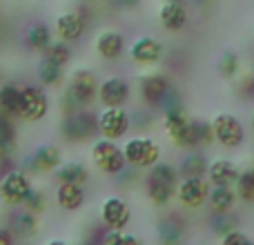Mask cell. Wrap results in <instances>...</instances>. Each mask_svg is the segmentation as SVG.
I'll use <instances>...</instances> for the list:
<instances>
[{"instance_id": "83f0119b", "label": "cell", "mask_w": 254, "mask_h": 245, "mask_svg": "<svg viewBox=\"0 0 254 245\" xmlns=\"http://www.w3.org/2000/svg\"><path fill=\"white\" fill-rule=\"evenodd\" d=\"M207 158L203 156L198 149H192L188 156L181 161V165L176 167L181 174V179H192V176H205L207 174Z\"/></svg>"}, {"instance_id": "9a60e30c", "label": "cell", "mask_w": 254, "mask_h": 245, "mask_svg": "<svg viewBox=\"0 0 254 245\" xmlns=\"http://www.w3.org/2000/svg\"><path fill=\"white\" fill-rule=\"evenodd\" d=\"M131 96V85L123 76H107L98 83V103L103 107H125Z\"/></svg>"}, {"instance_id": "f1b7e54d", "label": "cell", "mask_w": 254, "mask_h": 245, "mask_svg": "<svg viewBox=\"0 0 254 245\" xmlns=\"http://www.w3.org/2000/svg\"><path fill=\"white\" fill-rule=\"evenodd\" d=\"M156 239H158V245H183L185 230L176 219H165L158 223Z\"/></svg>"}, {"instance_id": "ee69618b", "label": "cell", "mask_w": 254, "mask_h": 245, "mask_svg": "<svg viewBox=\"0 0 254 245\" xmlns=\"http://www.w3.org/2000/svg\"><path fill=\"white\" fill-rule=\"evenodd\" d=\"M163 2H185V0H163Z\"/></svg>"}, {"instance_id": "836d02e7", "label": "cell", "mask_w": 254, "mask_h": 245, "mask_svg": "<svg viewBox=\"0 0 254 245\" xmlns=\"http://www.w3.org/2000/svg\"><path fill=\"white\" fill-rule=\"evenodd\" d=\"M22 207H25L27 212H31V214H45L47 212V196H45V192H40V189H31L29 194H27L25 203H22Z\"/></svg>"}, {"instance_id": "484cf974", "label": "cell", "mask_w": 254, "mask_h": 245, "mask_svg": "<svg viewBox=\"0 0 254 245\" xmlns=\"http://www.w3.org/2000/svg\"><path fill=\"white\" fill-rule=\"evenodd\" d=\"M18 112H20V85L2 83L0 85V114L18 119Z\"/></svg>"}, {"instance_id": "ba28073f", "label": "cell", "mask_w": 254, "mask_h": 245, "mask_svg": "<svg viewBox=\"0 0 254 245\" xmlns=\"http://www.w3.org/2000/svg\"><path fill=\"white\" fill-rule=\"evenodd\" d=\"M210 122L212 129H214V143H219L223 149H237L243 145L246 127L239 121V116L230 114V112H221Z\"/></svg>"}, {"instance_id": "e0dca14e", "label": "cell", "mask_w": 254, "mask_h": 245, "mask_svg": "<svg viewBox=\"0 0 254 245\" xmlns=\"http://www.w3.org/2000/svg\"><path fill=\"white\" fill-rule=\"evenodd\" d=\"M101 221L107 230H125L131 221V210L121 196H107L101 203Z\"/></svg>"}, {"instance_id": "ac0fdd59", "label": "cell", "mask_w": 254, "mask_h": 245, "mask_svg": "<svg viewBox=\"0 0 254 245\" xmlns=\"http://www.w3.org/2000/svg\"><path fill=\"white\" fill-rule=\"evenodd\" d=\"M239 174H241V170H239V165L234 161H230V158H214L207 165L205 179L210 181L212 187H234Z\"/></svg>"}, {"instance_id": "b9f144b4", "label": "cell", "mask_w": 254, "mask_h": 245, "mask_svg": "<svg viewBox=\"0 0 254 245\" xmlns=\"http://www.w3.org/2000/svg\"><path fill=\"white\" fill-rule=\"evenodd\" d=\"M47 245H69V243L65 239H52V241H47Z\"/></svg>"}, {"instance_id": "f35d334b", "label": "cell", "mask_w": 254, "mask_h": 245, "mask_svg": "<svg viewBox=\"0 0 254 245\" xmlns=\"http://www.w3.org/2000/svg\"><path fill=\"white\" fill-rule=\"evenodd\" d=\"M13 232L7 225H0V245H13Z\"/></svg>"}, {"instance_id": "30bf717a", "label": "cell", "mask_w": 254, "mask_h": 245, "mask_svg": "<svg viewBox=\"0 0 254 245\" xmlns=\"http://www.w3.org/2000/svg\"><path fill=\"white\" fill-rule=\"evenodd\" d=\"M212 192V185L205 176H192V179H181L176 187V201L185 210H201L207 203Z\"/></svg>"}, {"instance_id": "d6986e66", "label": "cell", "mask_w": 254, "mask_h": 245, "mask_svg": "<svg viewBox=\"0 0 254 245\" xmlns=\"http://www.w3.org/2000/svg\"><path fill=\"white\" fill-rule=\"evenodd\" d=\"M9 230L13 232V237L20 239V241H31V239H36L40 234V216L38 214H31V212H27L25 207L18 212H13L11 216H9Z\"/></svg>"}, {"instance_id": "8992f818", "label": "cell", "mask_w": 254, "mask_h": 245, "mask_svg": "<svg viewBox=\"0 0 254 245\" xmlns=\"http://www.w3.org/2000/svg\"><path fill=\"white\" fill-rule=\"evenodd\" d=\"M89 156H92V163L96 165V170L103 172V174H107V176L123 174L125 167H127L123 147H119L116 140H107V138L94 140Z\"/></svg>"}, {"instance_id": "74e56055", "label": "cell", "mask_w": 254, "mask_h": 245, "mask_svg": "<svg viewBox=\"0 0 254 245\" xmlns=\"http://www.w3.org/2000/svg\"><path fill=\"white\" fill-rule=\"evenodd\" d=\"M125 230H107L101 239V245H123Z\"/></svg>"}, {"instance_id": "ffe728a7", "label": "cell", "mask_w": 254, "mask_h": 245, "mask_svg": "<svg viewBox=\"0 0 254 245\" xmlns=\"http://www.w3.org/2000/svg\"><path fill=\"white\" fill-rule=\"evenodd\" d=\"M94 49L103 61H119L125 54V38L116 29H103L94 40Z\"/></svg>"}, {"instance_id": "5b68a950", "label": "cell", "mask_w": 254, "mask_h": 245, "mask_svg": "<svg viewBox=\"0 0 254 245\" xmlns=\"http://www.w3.org/2000/svg\"><path fill=\"white\" fill-rule=\"evenodd\" d=\"M98 134V119L89 110H76L63 116L61 121V136L67 143H89Z\"/></svg>"}, {"instance_id": "8fae6325", "label": "cell", "mask_w": 254, "mask_h": 245, "mask_svg": "<svg viewBox=\"0 0 254 245\" xmlns=\"http://www.w3.org/2000/svg\"><path fill=\"white\" fill-rule=\"evenodd\" d=\"M98 119V134L107 140L125 138L131 129V114L125 107H103Z\"/></svg>"}, {"instance_id": "8d00e7d4", "label": "cell", "mask_w": 254, "mask_h": 245, "mask_svg": "<svg viewBox=\"0 0 254 245\" xmlns=\"http://www.w3.org/2000/svg\"><path fill=\"white\" fill-rule=\"evenodd\" d=\"M219 245H252V241L241 232V230H230L228 234H223V237H221Z\"/></svg>"}, {"instance_id": "6da1fadb", "label": "cell", "mask_w": 254, "mask_h": 245, "mask_svg": "<svg viewBox=\"0 0 254 245\" xmlns=\"http://www.w3.org/2000/svg\"><path fill=\"white\" fill-rule=\"evenodd\" d=\"M163 129H165L167 140H172L174 147L198 149L196 121L188 116V112L183 110L174 92L170 94V98L163 105Z\"/></svg>"}, {"instance_id": "4316f807", "label": "cell", "mask_w": 254, "mask_h": 245, "mask_svg": "<svg viewBox=\"0 0 254 245\" xmlns=\"http://www.w3.org/2000/svg\"><path fill=\"white\" fill-rule=\"evenodd\" d=\"M58 183H71V185H85L89 181V170L78 161L63 163L56 172H54Z\"/></svg>"}, {"instance_id": "4fadbf2b", "label": "cell", "mask_w": 254, "mask_h": 245, "mask_svg": "<svg viewBox=\"0 0 254 245\" xmlns=\"http://www.w3.org/2000/svg\"><path fill=\"white\" fill-rule=\"evenodd\" d=\"M165 56V45L154 36H138L129 45V58L138 67H154Z\"/></svg>"}, {"instance_id": "44dd1931", "label": "cell", "mask_w": 254, "mask_h": 245, "mask_svg": "<svg viewBox=\"0 0 254 245\" xmlns=\"http://www.w3.org/2000/svg\"><path fill=\"white\" fill-rule=\"evenodd\" d=\"M54 198H56V205L65 212H76L85 205V189L83 185H71V183H58L56 192H54Z\"/></svg>"}, {"instance_id": "e575fe53", "label": "cell", "mask_w": 254, "mask_h": 245, "mask_svg": "<svg viewBox=\"0 0 254 245\" xmlns=\"http://www.w3.org/2000/svg\"><path fill=\"white\" fill-rule=\"evenodd\" d=\"M212 230L214 234L223 237L230 230H237V221L232 219V214H212Z\"/></svg>"}, {"instance_id": "603a6c76", "label": "cell", "mask_w": 254, "mask_h": 245, "mask_svg": "<svg viewBox=\"0 0 254 245\" xmlns=\"http://www.w3.org/2000/svg\"><path fill=\"white\" fill-rule=\"evenodd\" d=\"M36 78H38V83L43 85V87L56 89L65 83V67H61V65H56V62L40 56L38 65H36Z\"/></svg>"}, {"instance_id": "4dcf8cb0", "label": "cell", "mask_w": 254, "mask_h": 245, "mask_svg": "<svg viewBox=\"0 0 254 245\" xmlns=\"http://www.w3.org/2000/svg\"><path fill=\"white\" fill-rule=\"evenodd\" d=\"M234 192H237L239 201L254 203V167H246V170H241L237 183H234Z\"/></svg>"}, {"instance_id": "5bb4252c", "label": "cell", "mask_w": 254, "mask_h": 245, "mask_svg": "<svg viewBox=\"0 0 254 245\" xmlns=\"http://www.w3.org/2000/svg\"><path fill=\"white\" fill-rule=\"evenodd\" d=\"M85 29H87V18L78 9H67V11L58 13L56 22H54V31H56L58 40H63V43H76V40H80Z\"/></svg>"}, {"instance_id": "9c48e42d", "label": "cell", "mask_w": 254, "mask_h": 245, "mask_svg": "<svg viewBox=\"0 0 254 245\" xmlns=\"http://www.w3.org/2000/svg\"><path fill=\"white\" fill-rule=\"evenodd\" d=\"M49 114V96L38 85H20V112L18 119L25 122H40Z\"/></svg>"}, {"instance_id": "cb8c5ba5", "label": "cell", "mask_w": 254, "mask_h": 245, "mask_svg": "<svg viewBox=\"0 0 254 245\" xmlns=\"http://www.w3.org/2000/svg\"><path fill=\"white\" fill-rule=\"evenodd\" d=\"M239 203V196L234 187H212L207 205H210L212 214H232L234 205Z\"/></svg>"}, {"instance_id": "7a4b0ae2", "label": "cell", "mask_w": 254, "mask_h": 245, "mask_svg": "<svg viewBox=\"0 0 254 245\" xmlns=\"http://www.w3.org/2000/svg\"><path fill=\"white\" fill-rule=\"evenodd\" d=\"M181 174L174 165L161 161L147 170V176L143 179L145 196L154 207H167L176 198V187H179Z\"/></svg>"}, {"instance_id": "ab89813d", "label": "cell", "mask_w": 254, "mask_h": 245, "mask_svg": "<svg viewBox=\"0 0 254 245\" xmlns=\"http://www.w3.org/2000/svg\"><path fill=\"white\" fill-rule=\"evenodd\" d=\"M123 245H145L143 241H140L136 234H129V232H125V237H123Z\"/></svg>"}, {"instance_id": "d6a6232c", "label": "cell", "mask_w": 254, "mask_h": 245, "mask_svg": "<svg viewBox=\"0 0 254 245\" xmlns=\"http://www.w3.org/2000/svg\"><path fill=\"white\" fill-rule=\"evenodd\" d=\"M40 56L56 62V65H61V67H67L71 61V49L67 47V43H63V40H52V45H49Z\"/></svg>"}, {"instance_id": "f6af8a7d", "label": "cell", "mask_w": 254, "mask_h": 245, "mask_svg": "<svg viewBox=\"0 0 254 245\" xmlns=\"http://www.w3.org/2000/svg\"><path fill=\"white\" fill-rule=\"evenodd\" d=\"M252 131H254V114H252Z\"/></svg>"}, {"instance_id": "7bdbcfd3", "label": "cell", "mask_w": 254, "mask_h": 245, "mask_svg": "<svg viewBox=\"0 0 254 245\" xmlns=\"http://www.w3.org/2000/svg\"><path fill=\"white\" fill-rule=\"evenodd\" d=\"M83 245H101V241H87V243H83Z\"/></svg>"}, {"instance_id": "7402d4cb", "label": "cell", "mask_w": 254, "mask_h": 245, "mask_svg": "<svg viewBox=\"0 0 254 245\" xmlns=\"http://www.w3.org/2000/svg\"><path fill=\"white\" fill-rule=\"evenodd\" d=\"M158 22L167 31H181L188 25V9L183 2H163L158 7Z\"/></svg>"}, {"instance_id": "c3c4849f", "label": "cell", "mask_w": 254, "mask_h": 245, "mask_svg": "<svg viewBox=\"0 0 254 245\" xmlns=\"http://www.w3.org/2000/svg\"><path fill=\"white\" fill-rule=\"evenodd\" d=\"M252 245H254V243H252Z\"/></svg>"}, {"instance_id": "7dc6e473", "label": "cell", "mask_w": 254, "mask_h": 245, "mask_svg": "<svg viewBox=\"0 0 254 245\" xmlns=\"http://www.w3.org/2000/svg\"><path fill=\"white\" fill-rule=\"evenodd\" d=\"M89 2H96V0H89Z\"/></svg>"}, {"instance_id": "d590c367", "label": "cell", "mask_w": 254, "mask_h": 245, "mask_svg": "<svg viewBox=\"0 0 254 245\" xmlns=\"http://www.w3.org/2000/svg\"><path fill=\"white\" fill-rule=\"evenodd\" d=\"M196 136H198V147H207L214 143V129H212L210 121H196Z\"/></svg>"}, {"instance_id": "7c38bea8", "label": "cell", "mask_w": 254, "mask_h": 245, "mask_svg": "<svg viewBox=\"0 0 254 245\" xmlns=\"http://www.w3.org/2000/svg\"><path fill=\"white\" fill-rule=\"evenodd\" d=\"M63 165V152L56 145H40L34 154L22 161V170L27 174H54Z\"/></svg>"}, {"instance_id": "277c9868", "label": "cell", "mask_w": 254, "mask_h": 245, "mask_svg": "<svg viewBox=\"0 0 254 245\" xmlns=\"http://www.w3.org/2000/svg\"><path fill=\"white\" fill-rule=\"evenodd\" d=\"M123 154H125V163L131 170H149L156 163H161L163 158V149L149 136H131L125 140L123 145Z\"/></svg>"}, {"instance_id": "f546056e", "label": "cell", "mask_w": 254, "mask_h": 245, "mask_svg": "<svg viewBox=\"0 0 254 245\" xmlns=\"http://www.w3.org/2000/svg\"><path fill=\"white\" fill-rule=\"evenodd\" d=\"M18 145V131L16 125H13V119L0 114V158L11 156L16 152Z\"/></svg>"}, {"instance_id": "3957f363", "label": "cell", "mask_w": 254, "mask_h": 245, "mask_svg": "<svg viewBox=\"0 0 254 245\" xmlns=\"http://www.w3.org/2000/svg\"><path fill=\"white\" fill-rule=\"evenodd\" d=\"M96 101H98V80L94 76V71L76 69L67 80L65 94H63L65 114L76 110H89Z\"/></svg>"}, {"instance_id": "bcb514c9", "label": "cell", "mask_w": 254, "mask_h": 245, "mask_svg": "<svg viewBox=\"0 0 254 245\" xmlns=\"http://www.w3.org/2000/svg\"><path fill=\"white\" fill-rule=\"evenodd\" d=\"M11 2H22V0H11Z\"/></svg>"}, {"instance_id": "1f68e13d", "label": "cell", "mask_w": 254, "mask_h": 245, "mask_svg": "<svg viewBox=\"0 0 254 245\" xmlns=\"http://www.w3.org/2000/svg\"><path fill=\"white\" fill-rule=\"evenodd\" d=\"M216 71H219L221 78L225 80H234L241 71V58H239L237 52H225L223 56L216 62Z\"/></svg>"}, {"instance_id": "d4e9b609", "label": "cell", "mask_w": 254, "mask_h": 245, "mask_svg": "<svg viewBox=\"0 0 254 245\" xmlns=\"http://www.w3.org/2000/svg\"><path fill=\"white\" fill-rule=\"evenodd\" d=\"M52 27L47 25V22H34V25L29 27V29L25 31V45L27 49H31V52H38L43 54L45 49L52 45Z\"/></svg>"}, {"instance_id": "2e32d148", "label": "cell", "mask_w": 254, "mask_h": 245, "mask_svg": "<svg viewBox=\"0 0 254 245\" xmlns=\"http://www.w3.org/2000/svg\"><path fill=\"white\" fill-rule=\"evenodd\" d=\"M138 92H140V98H143L145 107H163L172 94V85H170V80H167V76L147 74L145 78H140Z\"/></svg>"}, {"instance_id": "52a82bcc", "label": "cell", "mask_w": 254, "mask_h": 245, "mask_svg": "<svg viewBox=\"0 0 254 245\" xmlns=\"http://www.w3.org/2000/svg\"><path fill=\"white\" fill-rule=\"evenodd\" d=\"M31 189L34 185L25 170H9L0 176V203L7 207H20Z\"/></svg>"}, {"instance_id": "60d3db41", "label": "cell", "mask_w": 254, "mask_h": 245, "mask_svg": "<svg viewBox=\"0 0 254 245\" xmlns=\"http://www.w3.org/2000/svg\"><path fill=\"white\" fill-rule=\"evenodd\" d=\"M119 7H123V9H131V7H136L138 4V0H114Z\"/></svg>"}]
</instances>
